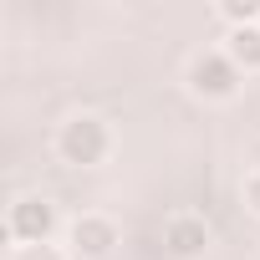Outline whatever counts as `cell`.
<instances>
[{"label":"cell","mask_w":260,"mask_h":260,"mask_svg":"<svg viewBox=\"0 0 260 260\" xmlns=\"http://www.w3.org/2000/svg\"><path fill=\"white\" fill-rule=\"evenodd\" d=\"M102 153H107V127L97 122V117H72L67 127H61V158L67 164H102Z\"/></svg>","instance_id":"1"},{"label":"cell","mask_w":260,"mask_h":260,"mask_svg":"<svg viewBox=\"0 0 260 260\" xmlns=\"http://www.w3.org/2000/svg\"><path fill=\"white\" fill-rule=\"evenodd\" d=\"M51 224H56V214H51L46 199H21V204L11 209V224H6V230H11L16 250H26V245H46Z\"/></svg>","instance_id":"2"},{"label":"cell","mask_w":260,"mask_h":260,"mask_svg":"<svg viewBox=\"0 0 260 260\" xmlns=\"http://www.w3.org/2000/svg\"><path fill=\"white\" fill-rule=\"evenodd\" d=\"M194 87L209 97H230L235 92V61L230 56H199L194 61Z\"/></svg>","instance_id":"3"},{"label":"cell","mask_w":260,"mask_h":260,"mask_svg":"<svg viewBox=\"0 0 260 260\" xmlns=\"http://www.w3.org/2000/svg\"><path fill=\"white\" fill-rule=\"evenodd\" d=\"M164 245H169L174 255H199V250L209 245V230H204V219H194V214H179V219H169V230H164Z\"/></svg>","instance_id":"4"},{"label":"cell","mask_w":260,"mask_h":260,"mask_svg":"<svg viewBox=\"0 0 260 260\" xmlns=\"http://www.w3.org/2000/svg\"><path fill=\"white\" fill-rule=\"evenodd\" d=\"M112 240H117V230H112L107 219H92V214H87V219L72 224V245H77L82 255H107Z\"/></svg>","instance_id":"5"},{"label":"cell","mask_w":260,"mask_h":260,"mask_svg":"<svg viewBox=\"0 0 260 260\" xmlns=\"http://www.w3.org/2000/svg\"><path fill=\"white\" fill-rule=\"evenodd\" d=\"M230 56L245 61V67H260V31H250V26L235 31V36H230Z\"/></svg>","instance_id":"6"},{"label":"cell","mask_w":260,"mask_h":260,"mask_svg":"<svg viewBox=\"0 0 260 260\" xmlns=\"http://www.w3.org/2000/svg\"><path fill=\"white\" fill-rule=\"evenodd\" d=\"M224 11H230L235 21H250V16H255L260 6H255V0H230V6H224Z\"/></svg>","instance_id":"7"},{"label":"cell","mask_w":260,"mask_h":260,"mask_svg":"<svg viewBox=\"0 0 260 260\" xmlns=\"http://www.w3.org/2000/svg\"><path fill=\"white\" fill-rule=\"evenodd\" d=\"M11 260H56V255H51V250H46V245H41V250H36V245H26V250H16V255H11Z\"/></svg>","instance_id":"8"},{"label":"cell","mask_w":260,"mask_h":260,"mask_svg":"<svg viewBox=\"0 0 260 260\" xmlns=\"http://www.w3.org/2000/svg\"><path fill=\"white\" fill-rule=\"evenodd\" d=\"M245 199H250V209H260V174H250V184H245Z\"/></svg>","instance_id":"9"}]
</instances>
